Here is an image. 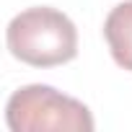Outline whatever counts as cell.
Returning a JSON list of instances; mask_svg holds the SVG:
<instances>
[{"mask_svg":"<svg viewBox=\"0 0 132 132\" xmlns=\"http://www.w3.org/2000/svg\"><path fill=\"white\" fill-rule=\"evenodd\" d=\"M104 36L114 62L132 73V0H124L109 11L104 21Z\"/></svg>","mask_w":132,"mask_h":132,"instance_id":"cell-3","label":"cell"},{"mask_svg":"<svg viewBox=\"0 0 132 132\" xmlns=\"http://www.w3.org/2000/svg\"><path fill=\"white\" fill-rule=\"evenodd\" d=\"M5 122L11 132H93L96 127L83 101L42 83L23 86L8 98Z\"/></svg>","mask_w":132,"mask_h":132,"instance_id":"cell-2","label":"cell"},{"mask_svg":"<svg viewBox=\"0 0 132 132\" xmlns=\"http://www.w3.org/2000/svg\"><path fill=\"white\" fill-rule=\"evenodd\" d=\"M8 49L16 60L31 68H57L75 60L78 29L57 8L36 5L26 8L8 23Z\"/></svg>","mask_w":132,"mask_h":132,"instance_id":"cell-1","label":"cell"}]
</instances>
